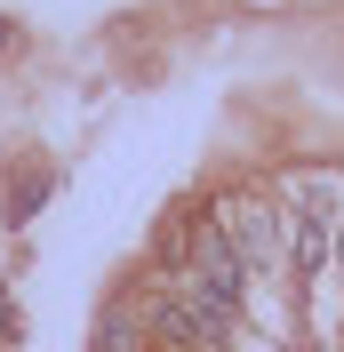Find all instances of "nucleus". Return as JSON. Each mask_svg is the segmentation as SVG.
<instances>
[{
    "label": "nucleus",
    "instance_id": "7ed1b4c3",
    "mask_svg": "<svg viewBox=\"0 0 344 352\" xmlns=\"http://www.w3.org/2000/svg\"><path fill=\"white\" fill-rule=\"evenodd\" d=\"M297 256H304V272H321V256H328V192H321V184L304 192V224H297Z\"/></svg>",
    "mask_w": 344,
    "mask_h": 352
},
{
    "label": "nucleus",
    "instance_id": "f03ea898",
    "mask_svg": "<svg viewBox=\"0 0 344 352\" xmlns=\"http://www.w3.org/2000/svg\"><path fill=\"white\" fill-rule=\"evenodd\" d=\"M233 248H240V264H272V248H280V217L257 192L233 200Z\"/></svg>",
    "mask_w": 344,
    "mask_h": 352
},
{
    "label": "nucleus",
    "instance_id": "f257e3e1",
    "mask_svg": "<svg viewBox=\"0 0 344 352\" xmlns=\"http://www.w3.org/2000/svg\"><path fill=\"white\" fill-rule=\"evenodd\" d=\"M240 272H248V264H240V248H233V232H224V224H200V241H193V305H208L216 320H233L240 312Z\"/></svg>",
    "mask_w": 344,
    "mask_h": 352
},
{
    "label": "nucleus",
    "instance_id": "20e7f679",
    "mask_svg": "<svg viewBox=\"0 0 344 352\" xmlns=\"http://www.w3.org/2000/svg\"><path fill=\"white\" fill-rule=\"evenodd\" d=\"M336 256H344V241H336Z\"/></svg>",
    "mask_w": 344,
    "mask_h": 352
}]
</instances>
